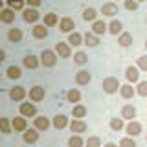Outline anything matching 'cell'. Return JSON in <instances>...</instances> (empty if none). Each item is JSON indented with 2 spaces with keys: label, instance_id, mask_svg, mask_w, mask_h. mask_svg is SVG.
Masks as SVG:
<instances>
[{
  "label": "cell",
  "instance_id": "obj_1",
  "mask_svg": "<svg viewBox=\"0 0 147 147\" xmlns=\"http://www.w3.org/2000/svg\"><path fill=\"white\" fill-rule=\"evenodd\" d=\"M40 63H42L46 68L55 66V63H57V53H55V50H42V53H40Z\"/></svg>",
  "mask_w": 147,
  "mask_h": 147
},
{
  "label": "cell",
  "instance_id": "obj_47",
  "mask_svg": "<svg viewBox=\"0 0 147 147\" xmlns=\"http://www.w3.org/2000/svg\"><path fill=\"white\" fill-rule=\"evenodd\" d=\"M136 2H144V0H136Z\"/></svg>",
  "mask_w": 147,
  "mask_h": 147
},
{
  "label": "cell",
  "instance_id": "obj_10",
  "mask_svg": "<svg viewBox=\"0 0 147 147\" xmlns=\"http://www.w3.org/2000/svg\"><path fill=\"white\" fill-rule=\"evenodd\" d=\"M11 127H13V131H15V132H24L26 129H28L26 118H24V116H18V118H13V121H11Z\"/></svg>",
  "mask_w": 147,
  "mask_h": 147
},
{
  "label": "cell",
  "instance_id": "obj_45",
  "mask_svg": "<svg viewBox=\"0 0 147 147\" xmlns=\"http://www.w3.org/2000/svg\"><path fill=\"white\" fill-rule=\"evenodd\" d=\"M0 61H6V52L4 50H0Z\"/></svg>",
  "mask_w": 147,
  "mask_h": 147
},
{
  "label": "cell",
  "instance_id": "obj_35",
  "mask_svg": "<svg viewBox=\"0 0 147 147\" xmlns=\"http://www.w3.org/2000/svg\"><path fill=\"white\" fill-rule=\"evenodd\" d=\"M20 76H22V70L18 66H9L7 68V77L9 79H18Z\"/></svg>",
  "mask_w": 147,
  "mask_h": 147
},
{
  "label": "cell",
  "instance_id": "obj_40",
  "mask_svg": "<svg viewBox=\"0 0 147 147\" xmlns=\"http://www.w3.org/2000/svg\"><path fill=\"white\" fill-rule=\"evenodd\" d=\"M0 127H2L4 134H9V132H11V127H9V119L7 118H0Z\"/></svg>",
  "mask_w": 147,
  "mask_h": 147
},
{
  "label": "cell",
  "instance_id": "obj_29",
  "mask_svg": "<svg viewBox=\"0 0 147 147\" xmlns=\"http://www.w3.org/2000/svg\"><path fill=\"white\" fill-rule=\"evenodd\" d=\"M7 39L11 40V42H20L22 40V31L18 30V28H13V30L7 31Z\"/></svg>",
  "mask_w": 147,
  "mask_h": 147
},
{
  "label": "cell",
  "instance_id": "obj_38",
  "mask_svg": "<svg viewBox=\"0 0 147 147\" xmlns=\"http://www.w3.org/2000/svg\"><path fill=\"white\" fill-rule=\"evenodd\" d=\"M85 145L86 147H101V140H99L98 136H90L88 140L85 142Z\"/></svg>",
  "mask_w": 147,
  "mask_h": 147
},
{
  "label": "cell",
  "instance_id": "obj_37",
  "mask_svg": "<svg viewBox=\"0 0 147 147\" xmlns=\"http://www.w3.org/2000/svg\"><path fill=\"white\" fill-rule=\"evenodd\" d=\"M74 61H76V64H85L86 61H88V57H86L85 52H77L76 55H74Z\"/></svg>",
  "mask_w": 147,
  "mask_h": 147
},
{
  "label": "cell",
  "instance_id": "obj_7",
  "mask_svg": "<svg viewBox=\"0 0 147 147\" xmlns=\"http://www.w3.org/2000/svg\"><path fill=\"white\" fill-rule=\"evenodd\" d=\"M18 110H20V116H24V118H31L37 114V107L33 103H20Z\"/></svg>",
  "mask_w": 147,
  "mask_h": 147
},
{
  "label": "cell",
  "instance_id": "obj_33",
  "mask_svg": "<svg viewBox=\"0 0 147 147\" xmlns=\"http://www.w3.org/2000/svg\"><path fill=\"white\" fill-rule=\"evenodd\" d=\"M110 129H112V131H116V132H119L121 129H125L123 118H112V119H110Z\"/></svg>",
  "mask_w": 147,
  "mask_h": 147
},
{
  "label": "cell",
  "instance_id": "obj_2",
  "mask_svg": "<svg viewBox=\"0 0 147 147\" xmlns=\"http://www.w3.org/2000/svg\"><path fill=\"white\" fill-rule=\"evenodd\" d=\"M121 88V85H119V81L116 77H105L103 79V90L107 92V94H114V92H118Z\"/></svg>",
  "mask_w": 147,
  "mask_h": 147
},
{
  "label": "cell",
  "instance_id": "obj_14",
  "mask_svg": "<svg viewBox=\"0 0 147 147\" xmlns=\"http://www.w3.org/2000/svg\"><path fill=\"white\" fill-rule=\"evenodd\" d=\"M101 13L105 17H114V15H118V6L114 2H107L101 6Z\"/></svg>",
  "mask_w": 147,
  "mask_h": 147
},
{
  "label": "cell",
  "instance_id": "obj_13",
  "mask_svg": "<svg viewBox=\"0 0 147 147\" xmlns=\"http://www.w3.org/2000/svg\"><path fill=\"white\" fill-rule=\"evenodd\" d=\"M22 138H24L26 144H35V142L39 140V131H37V129H26Z\"/></svg>",
  "mask_w": 147,
  "mask_h": 147
},
{
  "label": "cell",
  "instance_id": "obj_32",
  "mask_svg": "<svg viewBox=\"0 0 147 147\" xmlns=\"http://www.w3.org/2000/svg\"><path fill=\"white\" fill-rule=\"evenodd\" d=\"M81 42H83V35H81V33H77V31H72V33L68 35V44L79 46Z\"/></svg>",
  "mask_w": 147,
  "mask_h": 147
},
{
  "label": "cell",
  "instance_id": "obj_5",
  "mask_svg": "<svg viewBox=\"0 0 147 147\" xmlns=\"http://www.w3.org/2000/svg\"><path fill=\"white\" fill-rule=\"evenodd\" d=\"M55 53H57L61 59H68L72 55L70 44H68V42H57V44H55Z\"/></svg>",
  "mask_w": 147,
  "mask_h": 147
},
{
  "label": "cell",
  "instance_id": "obj_46",
  "mask_svg": "<svg viewBox=\"0 0 147 147\" xmlns=\"http://www.w3.org/2000/svg\"><path fill=\"white\" fill-rule=\"evenodd\" d=\"M103 147H118V145H116V144H112V142H109V144H105Z\"/></svg>",
  "mask_w": 147,
  "mask_h": 147
},
{
  "label": "cell",
  "instance_id": "obj_28",
  "mask_svg": "<svg viewBox=\"0 0 147 147\" xmlns=\"http://www.w3.org/2000/svg\"><path fill=\"white\" fill-rule=\"evenodd\" d=\"M48 127H50L48 118H44V116H37L35 118V129L37 131H46Z\"/></svg>",
  "mask_w": 147,
  "mask_h": 147
},
{
  "label": "cell",
  "instance_id": "obj_12",
  "mask_svg": "<svg viewBox=\"0 0 147 147\" xmlns=\"http://www.w3.org/2000/svg\"><path fill=\"white\" fill-rule=\"evenodd\" d=\"M0 20L6 22V24H11V22L15 20V9H11V7H4L2 11H0Z\"/></svg>",
  "mask_w": 147,
  "mask_h": 147
},
{
  "label": "cell",
  "instance_id": "obj_26",
  "mask_svg": "<svg viewBox=\"0 0 147 147\" xmlns=\"http://www.w3.org/2000/svg\"><path fill=\"white\" fill-rule=\"evenodd\" d=\"M96 18H98V11H96L94 7H86L85 11H83V20H86V22H96Z\"/></svg>",
  "mask_w": 147,
  "mask_h": 147
},
{
  "label": "cell",
  "instance_id": "obj_20",
  "mask_svg": "<svg viewBox=\"0 0 147 147\" xmlns=\"http://www.w3.org/2000/svg\"><path fill=\"white\" fill-rule=\"evenodd\" d=\"M68 125H70V121H68V118L64 116V114H57V116L53 118V127L59 129V131L64 129V127H68Z\"/></svg>",
  "mask_w": 147,
  "mask_h": 147
},
{
  "label": "cell",
  "instance_id": "obj_36",
  "mask_svg": "<svg viewBox=\"0 0 147 147\" xmlns=\"http://www.w3.org/2000/svg\"><path fill=\"white\" fill-rule=\"evenodd\" d=\"M7 6L15 11H24V0H7Z\"/></svg>",
  "mask_w": 147,
  "mask_h": 147
},
{
  "label": "cell",
  "instance_id": "obj_3",
  "mask_svg": "<svg viewBox=\"0 0 147 147\" xmlns=\"http://www.w3.org/2000/svg\"><path fill=\"white\" fill-rule=\"evenodd\" d=\"M22 18H24V22H28V24H33V22H37L40 18V15L35 7H28L22 11Z\"/></svg>",
  "mask_w": 147,
  "mask_h": 147
},
{
  "label": "cell",
  "instance_id": "obj_15",
  "mask_svg": "<svg viewBox=\"0 0 147 147\" xmlns=\"http://www.w3.org/2000/svg\"><path fill=\"white\" fill-rule=\"evenodd\" d=\"M9 98H11L13 101H22L26 98L24 86H15V88H11V90H9Z\"/></svg>",
  "mask_w": 147,
  "mask_h": 147
},
{
  "label": "cell",
  "instance_id": "obj_44",
  "mask_svg": "<svg viewBox=\"0 0 147 147\" xmlns=\"http://www.w3.org/2000/svg\"><path fill=\"white\" fill-rule=\"evenodd\" d=\"M28 4H30V7H39L40 6V2H42V0H26Z\"/></svg>",
  "mask_w": 147,
  "mask_h": 147
},
{
  "label": "cell",
  "instance_id": "obj_25",
  "mask_svg": "<svg viewBox=\"0 0 147 147\" xmlns=\"http://www.w3.org/2000/svg\"><path fill=\"white\" fill-rule=\"evenodd\" d=\"M59 17L55 15V13H48V15H44V26L46 28H53V26H57L59 24Z\"/></svg>",
  "mask_w": 147,
  "mask_h": 147
},
{
  "label": "cell",
  "instance_id": "obj_48",
  "mask_svg": "<svg viewBox=\"0 0 147 147\" xmlns=\"http://www.w3.org/2000/svg\"><path fill=\"white\" fill-rule=\"evenodd\" d=\"M145 50H147V42H145Z\"/></svg>",
  "mask_w": 147,
  "mask_h": 147
},
{
  "label": "cell",
  "instance_id": "obj_17",
  "mask_svg": "<svg viewBox=\"0 0 147 147\" xmlns=\"http://www.w3.org/2000/svg\"><path fill=\"white\" fill-rule=\"evenodd\" d=\"M83 42H85L86 46H92V48H94V46L99 44V37L96 33H92V31H86V33L83 35Z\"/></svg>",
  "mask_w": 147,
  "mask_h": 147
},
{
  "label": "cell",
  "instance_id": "obj_42",
  "mask_svg": "<svg viewBox=\"0 0 147 147\" xmlns=\"http://www.w3.org/2000/svg\"><path fill=\"white\" fill-rule=\"evenodd\" d=\"M119 147H136V142L132 140L131 136H127V138H123V140L119 142Z\"/></svg>",
  "mask_w": 147,
  "mask_h": 147
},
{
  "label": "cell",
  "instance_id": "obj_43",
  "mask_svg": "<svg viewBox=\"0 0 147 147\" xmlns=\"http://www.w3.org/2000/svg\"><path fill=\"white\" fill-rule=\"evenodd\" d=\"M138 6H140V2H136V0H125V9L129 11H136Z\"/></svg>",
  "mask_w": 147,
  "mask_h": 147
},
{
  "label": "cell",
  "instance_id": "obj_27",
  "mask_svg": "<svg viewBox=\"0 0 147 147\" xmlns=\"http://www.w3.org/2000/svg\"><path fill=\"white\" fill-rule=\"evenodd\" d=\"M72 116L74 118H77V119H81V118H85L86 116V107L85 105H74V109H72Z\"/></svg>",
  "mask_w": 147,
  "mask_h": 147
},
{
  "label": "cell",
  "instance_id": "obj_11",
  "mask_svg": "<svg viewBox=\"0 0 147 147\" xmlns=\"http://www.w3.org/2000/svg\"><path fill=\"white\" fill-rule=\"evenodd\" d=\"M125 77H127L129 83H138V79H140V68H136V66H127Z\"/></svg>",
  "mask_w": 147,
  "mask_h": 147
},
{
  "label": "cell",
  "instance_id": "obj_19",
  "mask_svg": "<svg viewBox=\"0 0 147 147\" xmlns=\"http://www.w3.org/2000/svg\"><path fill=\"white\" fill-rule=\"evenodd\" d=\"M39 63H40V61L35 57V55H31V53H30V55H26V57L22 59V64H24L26 68H30V70H35V68L39 66Z\"/></svg>",
  "mask_w": 147,
  "mask_h": 147
},
{
  "label": "cell",
  "instance_id": "obj_30",
  "mask_svg": "<svg viewBox=\"0 0 147 147\" xmlns=\"http://www.w3.org/2000/svg\"><path fill=\"white\" fill-rule=\"evenodd\" d=\"M66 99L70 101V103H79V99H81V92L77 90V88H70L66 92Z\"/></svg>",
  "mask_w": 147,
  "mask_h": 147
},
{
  "label": "cell",
  "instance_id": "obj_24",
  "mask_svg": "<svg viewBox=\"0 0 147 147\" xmlns=\"http://www.w3.org/2000/svg\"><path fill=\"white\" fill-rule=\"evenodd\" d=\"M109 31H110V33H112V35H121L123 33V24H121V22H119V20H110V24H109Z\"/></svg>",
  "mask_w": 147,
  "mask_h": 147
},
{
  "label": "cell",
  "instance_id": "obj_8",
  "mask_svg": "<svg viewBox=\"0 0 147 147\" xmlns=\"http://www.w3.org/2000/svg\"><path fill=\"white\" fill-rule=\"evenodd\" d=\"M68 127H70V131L74 132V134H81V132L86 131V123L83 121V119H77V118H74Z\"/></svg>",
  "mask_w": 147,
  "mask_h": 147
},
{
  "label": "cell",
  "instance_id": "obj_34",
  "mask_svg": "<svg viewBox=\"0 0 147 147\" xmlns=\"http://www.w3.org/2000/svg\"><path fill=\"white\" fill-rule=\"evenodd\" d=\"M83 145H85V142H83L81 134H74L68 140V147H83Z\"/></svg>",
  "mask_w": 147,
  "mask_h": 147
},
{
  "label": "cell",
  "instance_id": "obj_31",
  "mask_svg": "<svg viewBox=\"0 0 147 147\" xmlns=\"http://www.w3.org/2000/svg\"><path fill=\"white\" fill-rule=\"evenodd\" d=\"M118 44H121L123 48L131 46V44H132V35H131V33H127V31H123V33L118 37Z\"/></svg>",
  "mask_w": 147,
  "mask_h": 147
},
{
  "label": "cell",
  "instance_id": "obj_23",
  "mask_svg": "<svg viewBox=\"0 0 147 147\" xmlns=\"http://www.w3.org/2000/svg\"><path fill=\"white\" fill-rule=\"evenodd\" d=\"M90 79H92V76L86 70H81V72L76 74V83H77V85H88Z\"/></svg>",
  "mask_w": 147,
  "mask_h": 147
},
{
  "label": "cell",
  "instance_id": "obj_16",
  "mask_svg": "<svg viewBox=\"0 0 147 147\" xmlns=\"http://www.w3.org/2000/svg\"><path fill=\"white\" fill-rule=\"evenodd\" d=\"M105 31H109V24H105L103 20H96V22H92V33H96V35H103Z\"/></svg>",
  "mask_w": 147,
  "mask_h": 147
},
{
  "label": "cell",
  "instance_id": "obj_21",
  "mask_svg": "<svg viewBox=\"0 0 147 147\" xmlns=\"http://www.w3.org/2000/svg\"><path fill=\"white\" fill-rule=\"evenodd\" d=\"M119 94H121L123 99H131V98H134L136 90L132 88V85L129 83V85H121V88H119Z\"/></svg>",
  "mask_w": 147,
  "mask_h": 147
},
{
  "label": "cell",
  "instance_id": "obj_18",
  "mask_svg": "<svg viewBox=\"0 0 147 147\" xmlns=\"http://www.w3.org/2000/svg\"><path fill=\"white\" fill-rule=\"evenodd\" d=\"M121 118H123V119H129V121H132V119L136 118V109L132 107V105H123V109H121Z\"/></svg>",
  "mask_w": 147,
  "mask_h": 147
},
{
  "label": "cell",
  "instance_id": "obj_39",
  "mask_svg": "<svg viewBox=\"0 0 147 147\" xmlns=\"http://www.w3.org/2000/svg\"><path fill=\"white\" fill-rule=\"evenodd\" d=\"M136 64H138V68H140L142 72H147V55L138 57V59H136Z\"/></svg>",
  "mask_w": 147,
  "mask_h": 147
},
{
  "label": "cell",
  "instance_id": "obj_4",
  "mask_svg": "<svg viewBox=\"0 0 147 147\" xmlns=\"http://www.w3.org/2000/svg\"><path fill=\"white\" fill-rule=\"evenodd\" d=\"M125 132H127V136H131V138H134L138 134H142V123L140 121H129L127 125H125Z\"/></svg>",
  "mask_w": 147,
  "mask_h": 147
},
{
  "label": "cell",
  "instance_id": "obj_41",
  "mask_svg": "<svg viewBox=\"0 0 147 147\" xmlns=\"http://www.w3.org/2000/svg\"><path fill=\"white\" fill-rule=\"evenodd\" d=\"M136 92H138L140 96H144V98H147V81H140V83H138Z\"/></svg>",
  "mask_w": 147,
  "mask_h": 147
},
{
  "label": "cell",
  "instance_id": "obj_22",
  "mask_svg": "<svg viewBox=\"0 0 147 147\" xmlns=\"http://www.w3.org/2000/svg\"><path fill=\"white\" fill-rule=\"evenodd\" d=\"M31 31H33V37H35V39H46V37H48V30H46L44 24H35Z\"/></svg>",
  "mask_w": 147,
  "mask_h": 147
},
{
  "label": "cell",
  "instance_id": "obj_6",
  "mask_svg": "<svg viewBox=\"0 0 147 147\" xmlns=\"http://www.w3.org/2000/svg\"><path fill=\"white\" fill-rule=\"evenodd\" d=\"M44 96H46V90L40 85H35L33 88H30V99L35 101V103H37V101H42Z\"/></svg>",
  "mask_w": 147,
  "mask_h": 147
},
{
  "label": "cell",
  "instance_id": "obj_9",
  "mask_svg": "<svg viewBox=\"0 0 147 147\" xmlns=\"http://www.w3.org/2000/svg\"><path fill=\"white\" fill-rule=\"evenodd\" d=\"M59 30H61L63 33H72V31L76 30V22H74L72 18L64 17V18H61V22H59Z\"/></svg>",
  "mask_w": 147,
  "mask_h": 147
}]
</instances>
